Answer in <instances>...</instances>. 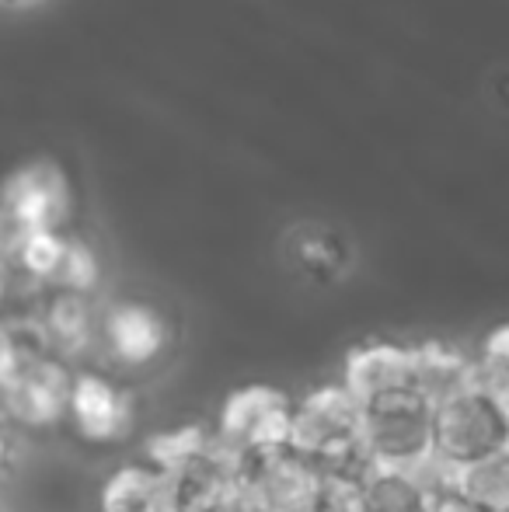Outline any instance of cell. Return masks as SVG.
<instances>
[{
    "label": "cell",
    "mask_w": 509,
    "mask_h": 512,
    "mask_svg": "<svg viewBox=\"0 0 509 512\" xmlns=\"http://www.w3.org/2000/svg\"><path fill=\"white\" fill-rule=\"evenodd\" d=\"M74 377L77 366L49 349L39 314H28L25 321L7 317L4 356H0V394H4L7 425L28 432L67 425Z\"/></svg>",
    "instance_id": "cell-1"
},
{
    "label": "cell",
    "mask_w": 509,
    "mask_h": 512,
    "mask_svg": "<svg viewBox=\"0 0 509 512\" xmlns=\"http://www.w3.org/2000/svg\"><path fill=\"white\" fill-rule=\"evenodd\" d=\"M293 418H297V398L286 387L255 380L227 391L213 429L234 460H245L255 453L293 446Z\"/></svg>",
    "instance_id": "cell-2"
},
{
    "label": "cell",
    "mask_w": 509,
    "mask_h": 512,
    "mask_svg": "<svg viewBox=\"0 0 509 512\" xmlns=\"http://www.w3.org/2000/svg\"><path fill=\"white\" fill-rule=\"evenodd\" d=\"M436 401L426 394L398 391L363 405V446L377 467L419 471L433 460Z\"/></svg>",
    "instance_id": "cell-3"
},
{
    "label": "cell",
    "mask_w": 509,
    "mask_h": 512,
    "mask_svg": "<svg viewBox=\"0 0 509 512\" xmlns=\"http://www.w3.org/2000/svg\"><path fill=\"white\" fill-rule=\"evenodd\" d=\"M499 450H509V415L482 387L471 384L436 401L433 457L447 471L471 467Z\"/></svg>",
    "instance_id": "cell-4"
},
{
    "label": "cell",
    "mask_w": 509,
    "mask_h": 512,
    "mask_svg": "<svg viewBox=\"0 0 509 512\" xmlns=\"http://www.w3.org/2000/svg\"><path fill=\"white\" fill-rule=\"evenodd\" d=\"M67 429L91 450H116L126 446L140 429V398L133 387L105 370H77L70 391Z\"/></svg>",
    "instance_id": "cell-5"
},
{
    "label": "cell",
    "mask_w": 509,
    "mask_h": 512,
    "mask_svg": "<svg viewBox=\"0 0 509 512\" xmlns=\"http://www.w3.org/2000/svg\"><path fill=\"white\" fill-rule=\"evenodd\" d=\"M175 345V324L157 304L119 297L102 310V356L123 373L154 370Z\"/></svg>",
    "instance_id": "cell-6"
},
{
    "label": "cell",
    "mask_w": 509,
    "mask_h": 512,
    "mask_svg": "<svg viewBox=\"0 0 509 512\" xmlns=\"http://www.w3.org/2000/svg\"><path fill=\"white\" fill-rule=\"evenodd\" d=\"M238 471L258 512H311L321 485H325L318 467L293 446L238 460Z\"/></svg>",
    "instance_id": "cell-7"
},
{
    "label": "cell",
    "mask_w": 509,
    "mask_h": 512,
    "mask_svg": "<svg viewBox=\"0 0 509 512\" xmlns=\"http://www.w3.org/2000/svg\"><path fill=\"white\" fill-rule=\"evenodd\" d=\"M74 216V189L49 157L25 161L4 189V223L14 230H67Z\"/></svg>",
    "instance_id": "cell-8"
},
{
    "label": "cell",
    "mask_w": 509,
    "mask_h": 512,
    "mask_svg": "<svg viewBox=\"0 0 509 512\" xmlns=\"http://www.w3.org/2000/svg\"><path fill=\"white\" fill-rule=\"evenodd\" d=\"M342 384L363 401L384 398V394L412 391L415 387V345L398 338H363L342 359Z\"/></svg>",
    "instance_id": "cell-9"
},
{
    "label": "cell",
    "mask_w": 509,
    "mask_h": 512,
    "mask_svg": "<svg viewBox=\"0 0 509 512\" xmlns=\"http://www.w3.org/2000/svg\"><path fill=\"white\" fill-rule=\"evenodd\" d=\"M39 324L46 331L49 349L77 370H84V359L91 352L102 349V314L91 304V297L81 293L49 290L39 307Z\"/></svg>",
    "instance_id": "cell-10"
},
{
    "label": "cell",
    "mask_w": 509,
    "mask_h": 512,
    "mask_svg": "<svg viewBox=\"0 0 509 512\" xmlns=\"http://www.w3.org/2000/svg\"><path fill=\"white\" fill-rule=\"evenodd\" d=\"M98 512H175V481L150 460H126L98 488Z\"/></svg>",
    "instance_id": "cell-11"
},
{
    "label": "cell",
    "mask_w": 509,
    "mask_h": 512,
    "mask_svg": "<svg viewBox=\"0 0 509 512\" xmlns=\"http://www.w3.org/2000/svg\"><path fill=\"white\" fill-rule=\"evenodd\" d=\"M415 345V391L429 401H443L450 394L475 384V349H461L443 338H422Z\"/></svg>",
    "instance_id": "cell-12"
},
{
    "label": "cell",
    "mask_w": 509,
    "mask_h": 512,
    "mask_svg": "<svg viewBox=\"0 0 509 512\" xmlns=\"http://www.w3.org/2000/svg\"><path fill=\"white\" fill-rule=\"evenodd\" d=\"M67 244V230H14V234H7V262L32 286H49L53 290L56 272H60L63 255H67Z\"/></svg>",
    "instance_id": "cell-13"
},
{
    "label": "cell",
    "mask_w": 509,
    "mask_h": 512,
    "mask_svg": "<svg viewBox=\"0 0 509 512\" xmlns=\"http://www.w3.org/2000/svg\"><path fill=\"white\" fill-rule=\"evenodd\" d=\"M360 512H429V488L415 471L374 467L356 488Z\"/></svg>",
    "instance_id": "cell-14"
},
{
    "label": "cell",
    "mask_w": 509,
    "mask_h": 512,
    "mask_svg": "<svg viewBox=\"0 0 509 512\" xmlns=\"http://www.w3.org/2000/svg\"><path fill=\"white\" fill-rule=\"evenodd\" d=\"M217 446H220L217 429H206L203 422H185L168 432L147 436V443H143V460H150V464H157L168 474H178L182 467L196 464L206 453H213Z\"/></svg>",
    "instance_id": "cell-15"
},
{
    "label": "cell",
    "mask_w": 509,
    "mask_h": 512,
    "mask_svg": "<svg viewBox=\"0 0 509 512\" xmlns=\"http://www.w3.org/2000/svg\"><path fill=\"white\" fill-rule=\"evenodd\" d=\"M454 488L478 512H509V450L454 471Z\"/></svg>",
    "instance_id": "cell-16"
},
{
    "label": "cell",
    "mask_w": 509,
    "mask_h": 512,
    "mask_svg": "<svg viewBox=\"0 0 509 512\" xmlns=\"http://www.w3.org/2000/svg\"><path fill=\"white\" fill-rule=\"evenodd\" d=\"M475 387L509 415V321L492 324L475 345Z\"/></svg>",
    "instance_id": "cell-17"
},
{
    "label": "cell",
    "mask_w": 509,
    "mask_h": 512,
    "mask_svg": "<svg viewBox=\"0 0 509 512\" xmlns=\"http://www.w3.org/2000/svg\"><path fill=\"white\" fill-rule=\"evenodd\" d=\"M98 286H102V258H98V251L91 248L88 241H81V237L70 234L67 255H63L60 272H56L53 290L91 297V293H95Z\"/></svg>",
    "instance_id": "cell-18"
},
{
    "label": "cell",
    "mask_w": 509,
    "mask_h": 512,
    "mask_svg": "<svg viewBox=\"0 0 509 512\" xmlns=\"http://www.w3.org/2000/svg\"><path fill=\"white\" fill-rule=\"evenodd\" d=\"M297 258L311 272H332L342 255H339V244H335L332 237H304L297 248Z\"/></svg>",
    "instance_id": "cell-19"
},
{
    "label": "cell",
    "mask_w": 509,
    "mask_h": 512,
    "mask_svg": "<svg viewBox=\"0 0 509 512\" xmlns=\"http://www.w3.org/2000/svg\"><path fill=\"white\" fill-rule=\"evenodd\" d=\"M311 512H360V506H356V488L339 485V481H325Z\"/></svg>",
    "instance_id": "cell-20"
},
{
    "label": "cell",
    "mask_w": 509,
    "mask_h": 512,
    "mask_svg": "<svg viewBox=\"0 0 509 512\" xmlns=\"http://www.w3.org/2000/svg\"><path fill=\"white\" fill-rule=\"evenodd\" d=\"M429 512H478V509L471 506V502L454 488V481H450V485L429 492Z\"/></svg>",
    "instance_id": "cell-21"
},
{
    "label": "cell",
    "mask_w": 509,
    "mask_h": 512,
    "mask_svg": "<svg viewBox=\"0 0 509 512\" xmlns=\"http://www.w3.org/2000/svg\"><path fill=\"white\" fill-rule=\"evenodd\" d=\"M7 4H28V0H7Z\"/></svg>",
    "instance_id": "cell-22"
}]
</instances>
